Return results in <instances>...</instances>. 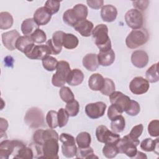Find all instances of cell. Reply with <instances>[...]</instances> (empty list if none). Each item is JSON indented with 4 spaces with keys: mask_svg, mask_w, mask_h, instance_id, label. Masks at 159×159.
Masks as SVG:
<instances>
[{
    "mask_svg": "<svg viewBox=\"0 0 159 159\" xmlns=\"http://www.w3.org/2000/svg\"><path fill=\"white\" fill-rule=\"evenodd\" d=\"M92 36L99 52L108 51L112 48L111 39L108 35V28L106 25H97L93 30Z\"/></svg>",
    "mask_w": 159,
    "mask_h": 159,
    "instance_id": "1",
    "label": "cell"
},
{
    "mask_svg": "<svg viewBox=\"0 0 159 159\" xmlns=\"http://www.w3.org/2000/svg\"><path fill=\"white\" fill-rule=\"evenodd\" d=\"M88 14V8L85 5L77 4L63 13V20L68 25L74 27L78 22L86 19Z\"/></svg>",
    "mask_w": 159,
    "mask_h": 159,
    "instance_id": "2",
    "label": "cell"
},
{
    "mask_svg": "<svg viewBox=\"0 0 159 159\" xmlns=\"http://www.w3.org/2000/svg\"><path fill=\"white\" fill-rule=\"evenodd\" d=\"M148 40V33L145 29L132 30L125 39L127 47L135 49L144 45Z\"/></svg>",
    "mask_w": 159,
    "mask_h": 159,
    "instance_id": "3",
    "label": "cell"
},
{
    "mask_svg": "<svg viewBox=\"0 0 159 159\" xmlns=\"http://www.w3.org/2000/svg\"><path fill=\"white\" fill-rule=\"evenodd\" d=\"M140 141L139 139H133L129 135H126L122 139H120L116 145L119 153H124L130 158H134L137 153V147Z\"/></svg>",
    "mask_w": 159,
    "mask_h": 159,
    "instance_id": "4",
    "label": "cell"
},
{
    "mask_svg": "<svg viewBox=\"0 0 159 159\" xmlns=\"http://www.w3.org/2000/svg\"><path fill=\"white\" fill-rule=\"evenodd\" d=\"M70 64L64 60L58 61L56 73L53 75L52 83L54 86L62 87L66 83V79L71 71Z\"/></svg>",
    "mask_w": 159,
    "mask_h": 159,
    "instance_id": "5",
    "label": "cell"
},
{
    "mask_svg": "<svg viewBox=\"0 0 159 159\" xmlns=\"http://www.w3.org/2000/svg\"><path fill=\"white\" fill-rule=\"evenodd\" d=\"M44 116L42 111L36 107H33L27 110L24 117L26 124L32 128H39L45 125Z\"/></svg>",
    "mask_w": 159,
    "mask_h": 159,
    "instance_id": "6",
    "label": "cell"
},
{
    "mask_svg": "<svg viewBox=\"0 0 159 159\" xmlns=\"http://www.w3.org/2000/svg\"><path fill=\"white\" fill-rule=\"evenodd\" d=\"M96 136L98 142L104 144L116 145L120 137L119 134L109 130L106 125H100L96 129Z\"/></svg>",
    "mask_w": 159,
    "mask_h": 159,
    "instance_id": "7",
    "label": "cell"
},
{
    "mask_svg": "<svg viewBox=\"0 0 159 159\" xmlns=\"http://www.w3.org/2000/svg\"><path fill=\"white\" fill-rule=\"evenodd\" d=\"M58 139L52 138L46 140L42 145L43 155L40 158L58 159L59 158L58 152L59 150Z\"/></svg>",
    "mask_w": 159,
    "mask_h": 159,
    "instance_id": "8",
    "label": "cell"
},
{
    "mask_svg": "<svg viewBox=\"0 0 159 159\" xmlns=\"http://www.w3.org/2000/svg\"><path fill=\"white\" fill-rule=\"evenodd\" d=\"M125 20L127 25L133 30L139 29L143 25V17L139 10L131 9L125 13Z\"/></svg>",
    "mask_w": 159,
    "mask_h": 159,
    "instance_id": "9",
    "label": "cell"
},
{
    "mask_svg": "<svg viewBox=\"0 0 159 159\" xmlns=\"http://www.w3.org/2000/svg\"><path fill=\"white\" fill-rule=\"evenodd\" d=\"M106 107V104L102 101L89 103L85 106V112L91 119H98L104 114Z\"/></svg>",
    "mask_w": 159,
    "mask_h": 159,
    "instance_id": "10",
    "label": "cell"
},
{
    "mask_svg": "<svg viewBox=\"0 0 159 159\" xmlns=\"http://www.w3.org/2000/svg\"><path fill=\"white\" fill-rule=\"evenodd\" d=\"M149 88V82L142 76L135 77L129 84L130 91L136 95H140L147 93Z\"/></svg>",
    "mask_w": 159,
    "mask_h": 159,
    "instance_id": "11",
    "label": "cell"
},
{
    "mask_svg": "<svg viewBox=\"0 0 159 159\" xmlns=\"http://www.w3.org/2000/svg\"><path fill=\"white\" fill-rule=\"evenodd\" d=\"M63 31H56L53 34L52 39L47 41L46 45L49 47L51 53L53 55L59 54L63 47V39L65 35Z\"/></svg>",
    "mask_w": 159,
    "mask_h": 159,
    "instance_id": "12",
    "label": "cell"
},
{
    "mask_svg": "<svg viewBox=\"0 0 159 159\" xmlns=\"http://www.w3.org/2000/svg\"><path fill=\"white\" fill-rule=\"evenodd\" d=\"M111 104L117 106L123 112H125L130 105V98L120 91H114L109 96Z\"/></svg>",
    "mask_w": 159,
    "mask_h": 159,
    "instance_id": "13",
    "label": "cell"
},
{
    "mask_svg": "<svg viewBox=\"0 0 159 159\" xmlns=\"http://www.w3.org/2000/svg\"><path fill=\"white\" fill-rule=\"evenodd\" d=\"M12 155L14 158L32 159L34 158V154L30 147H28L22 142L16 140Z\"/></svg>",
    "mask_w": 159,
    "mask_h": 159,
    "instance_id": "14",
    "label": "cell"
},
{
    "mask_svg": "<svg viewBox=\"0 0 159 159\" xmlns=\"http://www.w3.org/2000/svg\"><path fill=\"white\" fill-rule=\"evenodd\" d=\"M1 37L4 46L7 50L12 51L16 48V42L20 36L16 30H12L2 33Z\"/></svg>",
    "mask_w": 159,
    "mask_h": 159,
    "instance_id": "15",
    "label": "cell"
},
{
    "mask_svg": "<svg viewBox=\"0 0 159 159\" xmlns=\"http://www.w3.org/2000/svg\"><path fill=\"white\" fill-rule=\"evenodd\" d=\"M51 51L49 47L45 45H34L32 49L25 56L32 60H43L45 57L50 56Z\"/></svg>",
    "mask_w": 159,
    "mask_h": 159,
    "instance_id": "16",
    "label": "cell"
},
{
    "mask_svg": "<svg viewBox=\"0 0 159 159\" xmlns=\"http://www.w3.org/2000/svg\"><path fill=\"white\" fill-rule=\"evenodd\" d=\"M131 62L137 68H144L148 63V54L145 51L142 50H135L132 53Z\"/></svg>",
    "mask_w": 159,
    "mask_h": 159,
    "instance_id": "17",
    "label": "cell"
},
{
    "mask_svg": "<svg viewBox=\"0 0 159 159\" xmlns=\"http://www.w3.org/2000/svg\"><path fill=\"white\" fill-rule=\"evenodd\" d=\"M34 42L30 35L20 36L16 42V48L27 55L34 47Z\"/></svg>",
    "mask_w": 159,
    "mask_h": 159,
    "instance_id": "18",
    "label": "cell"
},
{
    "mask_svg": "<svg viewBox=\"0 0 159 159\" xmlns=\"http://www.w3.org/2000/svg\"><path fill=\"white\" fill-rule=\"evenodd\" d=\"M33 18L39 26L44 25L50 22L52 18V15L43 6L38 8L35 11Z\"/></svg>",
    "mask_w": 159,
    "mask_h": 159,
    "instance_id": "19",
    "label": "cell"
},
{
    "mask_svg": "<svg viewBox=\"0 0 159 159\" xmlns=\"http://www.w3.org/2000/svg\"><path fill=\"white\" fill-rule=\"evenodd\" d=\"M117 16V10L116 7L111 4L102 6L101 10L102 19L107 22H111L116 20Z\"/></svg>",
    "mask_w": 159,
    "mask_h": 159,
    "instance_id": "20",
    "label": "cell"
},
{
    "mask_svg": "<svg viewBox=\"0 0 159 159\" xmlns=\"http://www.w3.org/2000/svg\"><path fill=\"white\" fill-rule=\"evenodd\" d=\"M73 28L83 37H89L92 34L94 25L91 21L85 19L78 22Z\"/></svg>",
    "mask_w": 159,
    "mask_h": 159,
    "instance_id": "21",
    "label": "cell"
},
{
    "mask_svg": "<svg viewBox=\"0 0 159 159\" xmlns=\"http://www.w3.org/2000/svg\"><path fill=\"white\" fill-rule=\"evenodd\" d=\"M16 140H10L5 139L0 143V158L8 159L9 156L12 154Z\"/></svg>",
    "mask_w": 159,
    "mask_h": 159,
    "instance_id": "22",
    "label": "cell"
},
{
    "mask_svg": "<svg viewBox=\"0 0 159 159\" xmlns=\"http://www.w3.org/2000/svg\"><path fill=\"white\" fill-rule=\"evenodd\" d=\"M83 66L90 71L96 70L99 67L98 55L96 53H88L83 58Z\"/></svg>",
    "mask_w": 159,
    "mask_h": 159,
    "instance_id": "23",
    "label": "cell"
},
{
    "mask_svg": "<svg viewBox=\"0 0 159 159\" xmlns=\"http://www.w3.org/2000/svg\"><path fill=\"white\" fill-rule=\"evenodd\" d=\"M99 64L103 66H107L112 65L115 60V53L111 48L108 51L99 52L98 54Z\"/></svg>",
    "mask_w": 159,
    "mask_h": 159,
    "instance_id": "24",
    "label": "cell"
},
{
    "mask_svg": "<svg viewBox=\"0 0 159 159\" xmlns=\"http://www.w3.org/2000/svg\"><path fill=\"white\" fill-rule=\"evenodd\" d=\"M84 80V74L81 70L75 68L71 70L69 73L67 79L66 83L70 86H76L80 84Z\"/></svg>",
    "mask_w": 159,
    "mask_h": 159,
    "instance_id": "25",
    "label": "cell"
},
{
    "mask_svg": "<svg viewBox=\"0 0 159 159\" xmlns=\"http://www.w3.org/2000/svg\"><path fill=\"white\" fill-rule=\"evenodd\" d=\"M104 83V78L99 73H94L88 80V86L93 91H101Z\"/></svg>",
    "mask_w": 159,
    "mask_h": 159,
    "instance_id": "26",
    "label": "cell"
},
{
    "mask_svg": "<svg viewBox=\"0 0 159 159\" xmlns=\"http://www.w3.org/2000/svg\"><path fill=\"white\" fill-rule=\"evenodd\" d=\"M39 26L34 18H28L24 20L21 24V31L24 35H30Z\"/></svg>",
    "mask_w": 159,
    "mask_h": 159,
    "instance_id": "27",
    "label": "cell"
},
{
    "mask_svg": "<svg viewBox=\"0 0 159 159\" xmlns=\"http://www.w3.org/2000/svg\"><path fill=\"white\" fill-rule=\"evenodd\" d=\"M79 40L76 36L72 34L65 33L63 39V47L66 49H74L78 45Z\"/></svg>",
    "mask_w": 159,
    "mask_h": 159,
    "instance_id": "28",
    "label": "cell"
},
{
    "mask_svg": "<svg viewBox=\"0 0 159 159\" xmlns=\"http://www.w3.org/2000/svg\"><path fill=\"white\" fill-rule=\"evenodd\" d=\"M140 147L145 152H155V150H158V138L155 140L147 138L142 141Z\"/></svg>",
    "mask_w": 159,
    "mask_h": 159,
    "instance_id": "29",
    "label": "cell"
},
{
    "mask_svg": "<svg viewBox=\"0 0 159 159\" xmlns=\"http://www.w3.org/2000/svg\"><path fill=\"white\" fill-rule=\"evenodd\" d=\"M75 140L79 148L88 147L90 146L91 142V135L86 132H81L79 133Z\"/></svg>",
    "mask_w": 159,
    "mask_h": 159,
    "instance_id": "30",
    "label": "cell"
},
{
    "mask_svg": "<svg viewBox=\"0 0 159 159\" xmlns=\"http://www.w3.org/2000/svg\"><path fill=\"white\" fill-rule=\"evenodd\" d=\"M158 63L153 64L146 71L145 77L146 80L152 83H157L159 80V75L158 72Z\"/></svg>",
    "mask_w": 159,
    "mask_h": 159,
    "instance_id": "31",
    "label": "cell"
},
{
    "mask_svg": "<svg viewBox=\"0 0 159 159\" xmlns=\"http://www.w3.org/2000/svg\"><path fill=\"white\" fill-rule=\"evenodd\" d=\"M13 17L7 12H1L0 13V28L2 30L10 29L13 24Z\"/></svg>",
    "mask_w": 159,
    "mask_h": 159,
    "instance_id": "32",
    "label": "cell"
},
{
    "mask_svg": "<svg viewBox=\"0 0 159 159\" xmlns=\"http://www.w3.org/2000/svg\"><path fill=\"white\" fill-rule=\"evenodd\" d=\"M125 127V121L124 117L120 115L114 120H111V129L115 133L122 132Z\"/></svg>",
    "mask_w": 159,
    "mask_h": 159,
    "instance_id": "33",
    "label": "cell"
},
{
    "mask_svg": "<svg viewBox=\"0 0 159 159\" xmlns=\"http://www.w3.org/2000/svg\"><path fill=\"white\" fill-rule=\"evenodd\" d=\"M77 149L76 143H62L61 145L62 153L66 158H72L76 156Z\"/></svg>",
    "mask_w": 159,
    "mask_h": 159,
    "instance_id": "34",
    "label": "cell"
},
{
    "mask_svg": "<svg viewBox=\"0 0 159 159\" xmlns=\"http://www.w3.org/2000/svg\"><path fill=\"white\" fill-rule=\"evenodd\" d=\"M77 158H94L98 157L94 154L93 149L89 147L86 148H79L77 149L76 155Z\"/></svg>",
    "mask_w": 159,
    "mask_h": 159,
    "instance_id": "35",
    "label": "cell"
},
{
    "mask_svg": "<svg viewBox=\"0 0 159 159\" xmlns=\"http://www.w3.org/2000/svg\"><path fill=\"white\" fill-rule=\"evenodd\" d=\"M43 67L45 70L48 71H52L56 70L58 61L57 60L52 56H48L42 60Z\"/></svg>",
    "mask_w": 159,
    "mask_h": 159,
    "instance_id": "36",
    "label": "cell"
},
{
    "mask_svg": "<svg viewBox=\"0 0 159 159\" xmlns=\"http://www.w3.org/2000/svg\"><path fill=\"white\" fill-rule=\"evenodd\" d=\"M102 153L107 158H114L119 153L117 145L110 143L105 144L102 148Z\"/></svg>",
    "mask_w": 159,
    "mask_h": 159,
    "instance_id": "37",
    "label": "cell"
},
{
    "mask_svg": "<svg viewBox=\"0 0 159 159\" xmlns=\"http://www.w3.org/2000/svg\"><path fill=\"white\" fill-rule=\"evenodd\" d=\"M61 99L65 102H70L75 99V96L71 90L67 86H62L59 91Z\"/></svg>",
    "mask_w": 159,
    "mask_h": 159,
    "instance_id": "38",
    "label": "cell"
},
{
    "mask_svg": "<svg viewBox=\"0 0 159 159\" xmlns=\"http://www.w3.org/2000/svg\"><path fill=\"white\" fill-rule=\"evenodd\" d=\"M46 122L48 126L51 129H55L58 127V112L53 110L48 111L46 116Z\"/></svg>",
    "mask_w": 159,
    "mask_h": 159,
    "instance_id": "39",
    "label": "cell"
},
{
    "mask_svg": "<svg viewBox=\"0 0 159 159\" xmlns=\"http://www.w3.org/2000/svg\"><path fill=\"white\" fill-rule=\"evenodd\" d=\"M116 86L114 82L110 78H104V83L103 85L102 88L101 89L100 92L105 95V96H109L111 93L115 91Z\"/></svg>",
    "mask_w": 159,
    "mask_h": 159,
    "instance_id": "40",
    "label": "cell"
},
{
    "mask_svg": "<svg viewBox=\"0 0 159 159\" xmlns=\"http://www.w3.org/2000/svg\"><path fill=\"white\" fill-rule=\"evenodd\" d=\"M65 110L70 117L76 116L80 111V104L78 102L74 99L73 101L66 103L65 106Z\"/></svg>",
    "mask_w": 159,
    "mask_h": 159,
    "instance_id": "41",
    "label": "cell"
},
{
    "mask_svg": "<svg viewBox=\"0 0 159 159\" xmlns=\"http://www.w3.org/2000/svg\"><path fill=\"white\" fill-rule=\"evenodd\" d=\"M30 37L34 43H43L47 40V35L44 31L40 29L35 30L31 35Z\"/></svg>",
    "mask_w": 159,
    "mask_h": 159,
    "instance_id": "42",
    "label": "cell"
},
{
    "mask_svg": "<svg viewBox=\"0 0 159 159\" xmlns=\"http://www.w3.org/2000/svg\"><path fill=\"white\" fill-rule=\"evenodd\" d=\"M60 1H52L48 0L45 2L44 7L48 11V12L51 14H56L60 9Z\"/></svg>",
    "mask_w": 159,
    "mask_h": 159,
    "instance_id": "43",
    "label": "cell"
},
{
    "mask_svg": "<svg viewBox=\"0 0 159 159\" xmlns=\"http://www.w3.org/2000/svg\"><path fill=\"white\" fill-rule=\"evenodd\" d=\"M58 112V127H63L65 126L69 119V115L66 111L65 109L60 108Z\"/></svg>",
    "mask_w": 159,
    "mask_h": 159,
    "instance_id": "44",
    "label": "cell"
},
{
    "mask_svg": "<svg viewBox=\"0 0 159 159\" xmlns=\"http://www.w3.org/2000/svg\"><path fill=\"white\" fill-rule=\"evenodd\" d=\"M123 111L116 105L111 104L107 111V117L109 120H112L122 114Z\"/></svg>",
    "mask_w": 159,
    "mask_h": 159,
    "instance_id": "45",
    "label": "cell"
},
{
    "mask_svg": "<svg viewBox=\"0 0 159 159\" xmlns=\"http://www.w3.org/2000/svg\"><path fill=\"white\" fill-rule=\"evenodd\" d=\"M148 132L153 137H158L159 135V121L158 120H152L148 125Z\"/></svg>",
    "mask_w": 159,
    "mask_h": 159,
    "instance_id": "46",
    "label": "cell"
},
{
    "mask_svg": "<svg viewBox=\"0 0 159 159\" xmlns=\"http://www.w3.org/2000/svg\"><path fill=\"white\" fill-rule=\"evenodd\" d=\"M140 111V106L139 104L134 100H131L130 105L129 109L125 111V112L131 116H137Z\"/></svg>",
    "mask_w": 159,
    "mask_h": 159,
    "instance_id": "47",
    "label": "cell"
},
{
    "mask_svg": "<svg viewBox=\"0 0 159 159\" xmlns=\"http://www.w3.org/2000/svg\"><path fill=\"white\" fill-rule=\"evenodd\" d=\"M143 130V126L142 124H140L133 127L130 133L128 135H129L130 137H131L133 139H138L139 137L142 134Z\"/></svg>",
    "mask_w": 159,
    "mask_h": 159,
    "instance_id": "48",
    "label": "cell"
},
{
    "mask_svg": "<svg viewBox=\"0 0 159 159\" xmlns=\"http://www.w3.org/2000/svg\"><path fill=\"white\" fill-rule=\"evenodd\" d=\"M133 6L135 7L134 9H136L137 10L140 11H145L148 4H149V1L148 0H142V1H132Z\"/></svg>",
    "mask_w": 159,
    "mask_h": 159,
    "instance_id": "49",
    "label": "cell"
},
{
    "mask_svg": "<svg viewBox=\"0 0 159 159\" xmlns=\"http://www.w3.org/2000/svg\"><path fill=\"white\" fill-rule=\"evenodd\" d=\"M60 141L62 143H76V140L73 136L69 134L62 133L59 137Z\"/></svg>",
    "mask_w": 159,
    "mask_h": 159,
    "instance_id": "50",
    "label": "cell"
},
{
    "mask_svg": "<svg viewBox=\"0 0 159 159\" xmlns=\"http://www.w3.org/2000/svg\"><path fill=\"white\" fill-rule=\"evenodd\" d=\"M87 4L92 9H99L102 8L104 4V1L102 0H93V1H87Z\"/></svg>",
    "mask_w": 159,
    "mask_h": 159,
    "instance_id": "51",
    "label": "cell"
},
{
    "mask_svg": "<svg viewBox=\"0 0 159 159\" xmlns=\"http://www.w3.org/2000/svg\"><path fill=\"white\" fill-rule=\"evenodd\" d=\"M43 129H38L37 130L33 135V139L35 143L42 145L43 142L42 140V132H43Z\"/></svg>",
    "mask_w": 159,
    "mask_h": 159,
    "instance_id": "52",
    "label": "cell"
},
{
    "mask_svg": "<svg viewBox=\"0 0 159 159\" xmlns=\"http://www.w3.org/2000/svg\"><path fill=\"white\" fill-rule=\"evenodd\" d=\"M8 128V122L6 119L1 117L0 118V130L1 133L5 132Z\"/></svg>",
    "mask_w": 159,
    "mask_h": 159,
    "instance_id": "53",
    "label": "cell"
},
{
    "mask_svg": "<svg viewBox=\"0 0 159 159\" xmlns=\"http://www.w3.org/2000/svg\"><path fill=\"white\" fill-rule=\"evenodd\" d=\"M134 158H147V155L144 153H142L141 152L137 151L136 155L134 156Z\"/></svg>",
    "mask_w": 159,
    "mask_h": 159,
    "instance_id": "54",
    "label": "cell"
}]
</instances>
